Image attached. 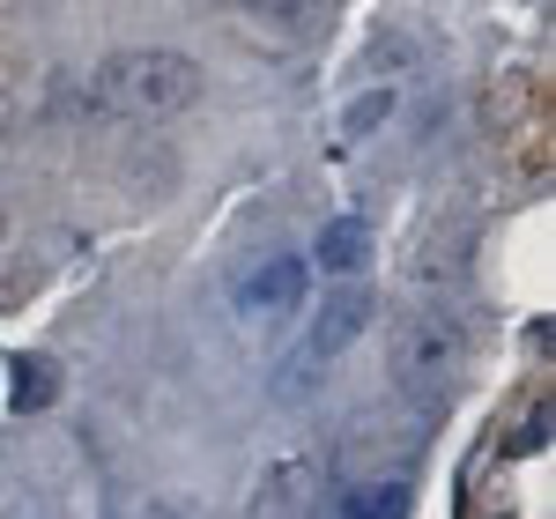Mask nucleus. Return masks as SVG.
Returning a JSON list of instances; mask_svg holds the SVG:
<instances>
[{"label": "nucleus", "mask_w": 556, "mask_h": 519, "mask_svg": "<svg viewBox=\"0 0 556 519\" xmlns=\"http://www.w3.org/2000/svg\"><path fill=\"white\" fill-rule=\"evenodd\" d=\"M89 104L112 119H178L201 104V60L164 52V45H134L89 67Z\"/></svg>", "instance_id": "nucleus-1"}, {"label": "nucleus", "mask_w": 556, "mask_h": 519, "mask_svg": "<svg viewBox=\"0 0 556 519\" xmlns=\"http://www.w3.org/2000/svg\"><path fill=\"white\" fill-rule=\"evenodd\" d=\"M386 364H393V387H401V393L438 401V393L460 379V364H468V327H460V312H438V304L401 312V319H393V349H386Z\"/></svg>", "instance_id": "nucleus-2"}, {"label": "nucleus", "mask_w": 556, "mask_h": 519, "mask_svg": "<svg viewBox=\"0 0 556 519\" xmlns=\"http://www.w3.org/2000/svg\"><path fill=\"white\" fill-rule=\"evenodd\" d=\"M215 8L260 52H304V45L327 30V0H215Z\"/></svg>", "instance_id": "nucleus-3"}, {"label": "nucleus", "mask_w": 556, "mask_h": 519, "mask_svg": "<svg viewBox=\"0 0 556 519\" xmlns=\"http://www.w3.org/2000/svg\"><path fill=\"white\" fill-rule=\"evenodd\" d=\"M304 290H312V260L304 253H267L238 282V319L245 327H267V319H290V312H304Z\"/></svg>", "instance_id": "nucleus-4"}, {"label": "nucleus", "mask_w": 556, "mask_h": 519, "mask_svg": "<svg viewBox=\"0 0 556 519\" xmlns=\"http://www.w3.org/2000/svg\"><path fill=\"white\" fill-rule=\"evenodd\" d=\"M371 312H379V298H371L356 275H342L334 298L312 312V342H304V349H312V364H334L342 349H356V334L371 327Z\"/></svg>", "instance_id": "nucleus-5"}, {"label": "nucleus", "mask_w": 556, "mask_h": 519, "mask_svg": "<svg viewBox=\"0 0 556 519\" xmlns=\"http://www.w3.org/2000/svg\"><path fill=\"white\" fill-rule=\"evenodd\" d=\"M364 260H371V223L364 216H334L327 230H319V245H312V267L319 275H364Z\"/></svg>", "instance_id": "nucleus-6"}, {"label": "nucleus", "mask_w": 556, "mask_h": 519, "mask_svg": "<svg viewBox=\"0 0 556 519\" xmlns=\"http://www.w3.org/2000/svg\"><path fill=\"white\" fill-rule=\"evenodd\" d=\"M342 519H408V482H401V476H379V482L342 490Z\"/></svg>", "instance_id": "nucleus-7"}, {"label": "nucleus", "mask_w": 556, "mask_h": 519, "mask_svg": "<svg viewBox=\"0 0 556 519\" xmlns=\"http://www.w3.org/2000/svg\"><path fill=\"white\" fill-rule=\"evenodd\" d=\"M52 393H60V371H52V356H15V416H38Z\"/></svg>", "instance_id": "nucleus-8"}, {"label": "nucleus", "mask_w": 556, "mask_h": 519, "mask_svg": "<svg viewBox=\"0 0 556 519\" xmlns=\"http://www.w3.org/2000/svg\"><path fill=\"white\" fill-rule=\"evenodd\" d=\"M386 112H393V89H364L356 104L342 112V149H356V141H371V127H379Z\"/></svg>", "instance_id": "nucleus-9"}, {"label": "nucleus", "mask_w": 556, "mask_h": 519, "mask_svg": "<svg viewBox=\"0 0 556 519\" xmlns=\"http://www.w3.org/2000/svg\"><path fill=\"white\" fill-rule=\"evenodd\" d=\"M134 519H193V512H186V505H141Z\"/></svg>", "instance_id": "nucleus-10"}, {"label": "nucleus", "mask_w": 556, "mask_h": 519, "mask_svg": "<svg viewBox=\"0 0 556 519\" xmlns=\"http://www.w3.org/2000/svg\"><path fill=\"white\" fill-rule=\"evenodd\" d=\"M8 119H15V104H8V89H0V134H8Z\"/></svg>", "instance_id": "nucleus-11"}]
</instances>
